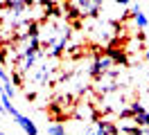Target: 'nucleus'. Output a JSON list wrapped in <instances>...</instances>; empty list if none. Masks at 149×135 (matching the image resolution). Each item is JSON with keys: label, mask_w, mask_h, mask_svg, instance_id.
Returning <instances> with one entry per match:
<instances>
[{"label": "nucleus", "mask_w": 149, "mask_h": 135, "mask_svg": "<svg viewBox=\"0 0 149 135\" xmlns=\"http://www.w3.org/2000/svg\"><path fill=\"white\" fill-rule=\"evenodd\" d=\"M113 68H118V65H115V61H113L111 56L104 52V54H97V56H95V61L91 63V70H88V72H91V77H93V79H100L102 74L113 72Z\"/></svg>", "instance_id": "f257e3e1"}, {"label": "nucleus", "mask_w": 149, "mask_h": 135, "mask_svg": "<svg viewBox=\"0 0 149 135\" xmlns=\"http://www.w3.org/2000/svg\"><path fill=\"white\" fill-rule=\"evenodd\" d=\"M84 135H120V128L118 124H113V122H91V126L84 131Z\"/></svg>", "instance_id": "f03ea898"}, {"label": "nucleus", "mask_w": 149, "mask_h": 135, "mask_svg": "<svg viewBox=\"0 0 149 135\" xmlns=\"http://www.w3.org/2000/svg\"><path fill=\"white\" fill-rule=\"evenodd\" d=\"M14 119H16V124H18L20 128L25 131V135H38V128H36V124H34V122H32V119H29L27 115L18 113V115L14 117Z\"/></svg>", "instance_id": "7ed1b4c3"}, {"label": "nucleus", "mask_w": 149, "mask_h": 135, "mask_svg": "<svg viewBox=\"0 0 149 135\" xmlns=\"http://www.w3.org/2000/svg\"><path fill=\"white\" fill-rule=\"evenodd\" d=\"M106 54H109L113 61H115V65H122V68H124V65L129 63V59H127L124 50H118V47H113V45H109V47H106Z\"/></svg>", "instance_id": "20e7f679"}, {"label": "nucleus", "mask_w": 149, "mask_h": 135, "mask_svg": "<svg viewBox=\"0 0 149 135\" xmlns=\"http://www.w3.org/2000/svg\"><path fill=\"white\" fill-rule=\"evenodd\" d=\"M131 16H133V20H136V25L140 27V29H147V25H149V20H147V16H145V11L136 5V7L131 9Z\"/></svg>", "instance_id": "39448f33"}, {"label": "nucleus", "mask_w": 149, "mask_h": 135, "mask_svg": "<svg viewBox=\"0 0 149 135\" xmlns=\"http://www.w3.org/2000/svg\"><path fill=\"white\" fill-rule=\"evenodd\" d=\"M65 43H68V36H63V38H59L52 47H50V52H47V56L50 59H56V56H61V52H63V47H65Z\"/></svg>", "instance_id": "423d86ee"}, {"label": "nucleus", "mask_w": 149, "mask_h": 135, "mask_svg": "<svg viewBox=\"0 0 149 135\" xmlns=\"http://www.w3.org/2000/svg\"><path fill=\"white\" fill-rule=\"evenodd\" d=\"M133 119H136V124H138L140 128L149 126V113H147V110H145V113H140V115H133Z\"/></svg>", "instance_id": "0eeeda50"}, {"label": "nucleus", "mask_w": 149, "mask_h": 135, "mask_svg": "<svg viewBox=\"0 0 149 135\" xmlns=\"http://www.w3.org/2000/svg\"><path fill=\"white\" fill-rule=\"evenodd\" d=\"M47 133L50 135H65V126L63 124H50L47 126Z\"/></svg>", "instance_id": "6e6552de"}, {"label": "nucleus", "mask_w": 149, "mask_h": 135, "mask_svg": "<svg viewBox=\"0 0 149 135\" xmlns=\"http://www.w3.org/2000/svg\"><path fill=\"white\" fill-rule=\"evenodd\" d=\"M129 108H131V115H140V113H145V106H142L140 101H133Z\"/></svg>", "instance_id": "1a4fd4ad"}, {"label": "nucleus", "mask_w": 149, "mask_h": 135, "mask_svg": "<svg viewBox=\"0 0 149 135\" xmlns=\"http://www.w3.org/2000/svg\"><path fill=\"white\" fill-rule=\"evenodd\" d=\"M0 83H11V77L7 74V70H5L2 63H0Z\"/></svg>", "instance_id": "9d476101"}, {"label": "nucleus", "mask_w": 149, "mask_h": 135, "mask_svg": "<svg viewBox=\"0 0 149 135\" xmlns=\"http://www.w3.org/2000/svg\"><path fill=\"white\" fill-rule=\"evenodd\" d=\"M11 81H14L16 86H20V81H23V79H20V74H18V72H14V74H11Z\"/></svg>", "instance_id": "9b49d317"}, {"label": "nucleus", "mask_w": 149, "mask_h": 135, "mask_svg": "<svg viewBox=\"0 0 149 135\" xmlns=\"http://www.w3.org/2000/svg\"><path fill=\"white\" fill-rule=\"evenodd\" d=\"M140 135H149V126H145V128H140Z\"/></svg>", "instance_id": "f8f14e48"}, {"label": "nucleus", "mask_w": 149, "mask_h": 135, "mask_svg": "<svg viewBox=\"0 0 149 135\" xmlns=\"http://www.w3.org/2000/svg\"><path fill=\"white\" fill-rule=\"evenodd\" d=\"M118 5H129V0H115Z\"/></svg>", "instance_id": "ddd939ff"}, {"label": "nucleus", "mask_w": 149, "mask_h": 135, "mask_svg": "<svg viewBox=\"0 0 149 135\" xmlns=\"http://www.w3.org/2000/svg\"><path fill=\"white\" fill-rule=\"evenodd\" d=\"M145 59H147V61H149V50H147V52H145Z\"/></svg>", "instance_id": "4468645a"}, {"label": "nucleus", "mask_w": 149, "mask_h": 135, "mask_svg": "<svg viewBox=\"0 0 149 135\" xmlns=\"http://www.w3.org/2000/svg\"><path fill=\"white\" fill-rule=\"evenodd\" d=\"M0 135H5V133H2V131H0Z\"/></svg>", "instance_id": "2eb2a0df"}]
</instances>
